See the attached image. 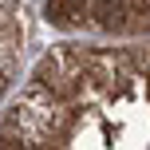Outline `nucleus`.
<instances>
[{
	"label": "nucleus",
	"instance_id": "nucleus-2",
	"mask_svg": "<svg viewBox=\"0 0 150 150\" xmlns=\"http://www.w3.org/2000/svg\"><path fill=\"white\" fill-rule=\"evenodd\" d=\"M0 95H4V71H0Z\"/></svg>",
	"mask_w": 150,
	"mask_h": 150
},
{
	"label": "nucleus",
	"instance_id": "nucleus-1",
	"mask_svg": "<svg viewBox=\"0 0 150 150\" xmlns=\"http://www.w3.org/2000/svg\"><path fill=\"white\" fill-rule=\"evenodd\" d=\"M95 16L99 20H119L122 16V0H95Z\"/></svg>",
	"mask_w": 150,
	"mask_h": 150
}]
</instances>
